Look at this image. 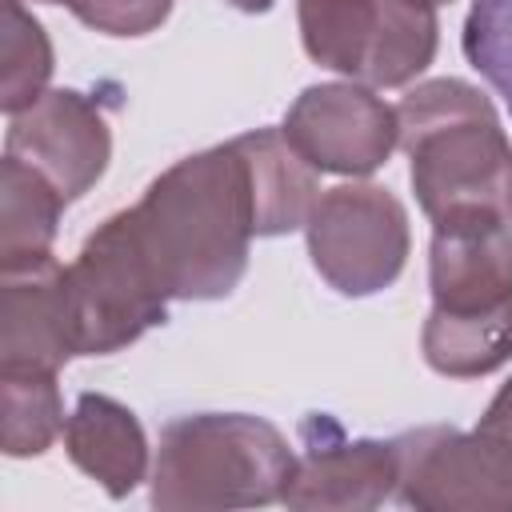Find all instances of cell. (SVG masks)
<instances>
[{
    "instance_id": "603a6c76",
    "label": "cell",
    "mask_w": 512,
    "mask_h": 512,
    "mask_svg": "<svg viewBox=\"0 0 512 512\" xmlns=\"http://www.w3.org/2000/svg\"><path fill=\"white\" fill-rule=\"evenodd\" d=\"M432 4H452V0H432Z\"/></svg>"
},
{
    "instance_id": "7c38bea8",
    "label": "cell",
    "mask_w": 512,
    "mask_h": 512,
    "mask_svg": "<svg viewBox=\"0 0 512 512\" xmlns=\"http://www.w3.org/2000/svg\"><path fill=\"white\" fill-rule=\"evenodd\" d=\"M68 304H64V264L36 260L28 268L4 272V312H0V364L60 368L72 360Z\"/></svg>"
},
{
    "instance_id": "ac0fdd59",
    "label": "cell",
    "mask_w": 512,
    "mask_h": 512,
    "mask_svg": "<svg viewBox=\"0 0 512 512\" xmlns=\"http://www.w3.org/2000/svg\"><path fill=\"white\" fill-rule=\"evenodd\" d=\"M52 44L20 0H0V108L8 116L32 108L48 92Z\"/></svg>"
},
{
    "instance_id": "8fae6325",
    "label": "cell",
    "mask_w": 512,
    "mask_h": 512,
    "mask_svg": "<svg viewBox=\"0 0 512 512\" xmlns=\"http://www.w3.org/2000/svg\"><path fill=\"white\" fill-rule=\"evenodd\" d=\"M512 216L432 224L428 284L440 312H488L512 300Z\"/></svg>"
},
{
    "instance_id": "2e32d148",
    "label": "cell",
    "mask_w": 512,
    "mask_h": 512,
    "mask_svg": "<svg viewBox=\"0 0 512 512\" xmlns=\"http://www.w3.org/2000/svg\"><path fill=\"white\" fill-rule=\"evenodd\" d=\"M424 360L440 376H488L512 360V300L488 312H440L424 320Z\"/></svg>"
},
{
    "instance_id": "5b68a950",
    "label": "cell",
    "mask_w": 512,
    "mask_h": 512,
    "mask_svg": "<svg viewBox=\"0 0 512 512\" xmlns=\"http://www.w3.org/2000/svg\"><path fill=\"white\" fill-rule=\"evenodd\" d=\"M304 52L368 88H404L436 56L432 0H300Z\"/></svg>"
},
{
    "instance_id": "5bb4252c",
    "label": "cell",
    "mask_w": 512,
    "mask_h": 512,
    "mask_svg": "<svg viewBox=\"0 0 512 512\" xmlns=\"http://www.w3.org/2000/svg\"><path fill=\"white\" fill-rule=\"evenodd\" d=\"M244 152L252 204H256V236H284L308 224L316 192V168L288 144L284 128H252L236 136Z\"/></svg>"
},
{
    "instance_id": "e0dca14e",
    "label": "cell",
    "mask_w": 512,
    "mask_h": 512,
    "mask_svg": "<svg viewBox=\"0 0 512 512\" xmlns=\"http://www.w3.org/2000/svg\"><path fill=\"white\" fill-rule=\"evenodd\" d=\"M0 404H4V452L40 456L64 432V400L52 368L0 364Z\"/></svg>"
},
{
    "instance_id": "52a82bcc",
    "label": "cell",
    "mask_w": 512,
    "mask_h": 512,
    "mask_svg": "<svg viewBox=\"0 0 512 512\" xmlns=\"http://www.w3.org/2000/svg\"><path fill=\"white\" fill-rule=\"evenodd\" d=\"M396 496L420 512H512V456L484 432L444 424L392 440Z\"/></svg>"
},
{
    "instance_id": "30bf717a",
    "label": "cell",
    "mask_w": 512,
    "mask_h": 512,
    "mask_svg": "<svg viewBox=\"0 0 512 512\" xmlns=\"http://www.w3.org/2000/svg\"><path fill=\"white\" fill-rule=\"evenodd\" d=\"M280 504L300 512H364L396 492L392 440H348L332 416H308Z\"/></svg>"
},
{
    "instance_id": "9c48e42d",
    "label": "cell",
    "mask_w": 512,
    "mask_h": 512,
    "mask_svg": "<svg viewBox=\"0 0 512 512\" xmlns=\"http://www.w3.org/2000/svg\"><path fill=\"white\" fill-rule=\"evenodd\" d=\"M4 156L36 168L64 200H80L112 160V132L96 100L72 88H48L12 116Z\"/></svg>"
},
{
    "instance_id": "3957f363",
    "label": "cell",
    "mask_w": 512,
    "mask_h": 512,
    "mask_svg": "<svg viewBox=\"0 0 512 512\" xmlns=\"http://www.w3.org/2000/svg\"><path fill=\"white\" fill-rule=\"evenodd\" d=\"M296 452L248 412H196L160 432L152 504L164 512L256 508L284 496Z\"/></svg>"
},
{
    "instance_id": "7402d4cb",
    "label": "cell",
    "mask_w": 512,
    "mask_h": 512,
    "mask_svg": "<svg viewBox=\"0 0 512 512\" xmlns=\"http://www.w3.org/2000/svg\"><path fill=\"white\" fill-rule=\"evenodd\" d=\"M232 8H240V12H268L276 0H228Z\"/></svg>"
},
{
    "instance_id": "9a60e30c",
    "label": "cell",
    "mask_w": 512,
    "mask_h": 512,
    "mask_svg": "<svg viewBox=\"0 0 512 512\" xmlns=\"http://www.w3.org/2000/svg\"><path fill=\"white\" fill-rule=\"evenodd\" d=\"M68 200L24 160L4 156L0 168V272L52 256L60 208Z\"/></svg>"
},
{
    "instance_id": "6da1fadb",
    "label": "cell",
    "mask_w": 512,
    "mask_h": 512,
    "mask_svg": "<svg viewBox=\"0 0 512 512\" xmlns=\"http://www.w3.org/2000/svg\"><path fill=\"white\" fill-rule=\"evenodd\" d=\"M136 240L168 300H220L248 268L256 204L236 140L160 172L128 208Z\"/></svg>"
},
{
    "instance_id": "cb8c5ba5",
    "label": "cell",
    "mask_w": 512,
    "mask_h": 512,
    "mask_svg": "<svg viewBox=\"0 0 512 512\" xmlns=\"http://www.w3.org/2000/svg\"><path fill=\"white\" fill-rule=\"evenodd\" d=\"M40 4H56V0H40Z\"/></svg>"
},
{
    "instance_id": "44dd1931",
    "label": "cell",
    "mask_w": 512,
    "mask_h": 512,
    "mask_svg": "<svg viewBox=\"0 0 512 512\" xmlns=\"http://www.w3.org/2000/svg\"><path fill=\"white\" fill-rule=\"evenodd\" d=\"M476 432H484L488 440H496V444L512 456V380L500 384V392L492 396V404H488V412L480 416Z\"/></svg>"
},
{
    "instance_id": "d6986e66",
    "label": "cell",
    "mask_w": 512,
    "mask_h": 512,
    "mask_svg": "<svg viewBox=\"0 0 512 512\" xmlns=\"http://www.w3.org/2000/svg\"><path fill=\"white\" fill-rule=\"evenodd\" d=\"M464 56L512 112V0H476L468 8Z\"/></svg>"
},
{
    "instance_id": "ffe728a7",
    "label": "cell",
    "mask_w": 512,
    "mask_h": 512,
    "mask_svg": "<svg viewBox=\"0 0 512 512\" xmlns=\"http://www.w3.org/2000/svg\"><path fill=\"white\" fill-rule=\"evenodd\" d=\"M56 4H64L80 24L104 36H148L172 12V0H56Z\"/></svg>"
},
{
    "instance_id": "7a4b0ae2",
    "label": "cell",
    "mask_w": 512,
    "mask_h": 512,
    "mask_svg": "<svg viewBox=\"0 0 512 512\" xmlns=\"http://www.w3.org/2000/svg\"><path fill=\"white\" fill-rule=\"evenodd\" d=\"M396 120L412 192L432 224L512 216V144L480 88L452 76L416 84L396 104Z\"/></svg>"
},
{
    "instance_id": "ba28073f",
    "label": "cell",
    "mask_w": 512,
    "mask_h": 512,
    "mask_svg": "<svg viewBox=\"0 0 512 512\" xmlns=\"http://www.w3.org/2000/svg\"><path fill=\"white\" fill-rule=\"evenodd\" d=\"M280 128L316 172L336 176H368L400 144L396 108L368 84H312L296 96Z\"/></svg>"
},
{
    "instance_id": "4fadbf2b",
    "label": "cell",
    "mask_w": 512,
    "mask_h": 512,
    "mask_svg": "<svg viewBox=\"0 0 512 512\" xmlns=\"http://www.w3.org/2000/svg\"><path fill=\"white\" fill-rule=\"evenodd\" d=\"M64 448L112 500L128 496L148 472V440L136 412L100 392H84L76 400L64 424Z\"/></svg>"
},
{
    "instance_id": "277c9868",
    "label": "cell",
    "mask_w": 512,
    "mask_h": 512,
    "mask_svg": "<svg viewBox=\"0 0 512 512\" xmlns=\"http://www.w3.org/2000/svg\"><path fill=\"white\" fill-rule=\"evenodd\" d=\"M64 304L76 356H108L164 324L168 292L156 280L128 208L108 216L64 268Z\"/></svg>"
},
{
    "instance_id": "8992f818",
    "label": "cell",
    "mask_w": 512,
    "mask_h": 512,
    "mask_svg": "<svg viewBox=\"0 0 512 512\" xmlns=\"http://www.w3.org/2000/svg\"><path fill=\"white\" fill-rule=\"evenodd\" d=\"M308 256L340 296L388 288L408 260V212L376 184L328 188L308 216Z\"/></svg>"
}]
</instances>
